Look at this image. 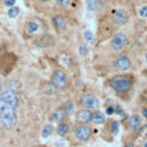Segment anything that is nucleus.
I'll use <instances>...</instances> for the list:
<instances>
[{"label": "nucleus", "instance_id": "obj_28", "mask_svg": "<svg viewBox=\"0 0 147 147\" xmlns=\"http://www.w3.org/2000/svg\"><path fill=\"white\" fill-rule=\"evenodd\" d=\"M142 116H144L145 118H147V108H145V109L142 110Z\"/></svg>", "mask_w": 147, "mask_h": 147}, {"label": "nucleus", "instance_id": "obj_11", "mask_svg": "<svg viewBox=\"0 0 147 147\" xmlns=\"http://www.w3.org/2000/svg\"><path fill=\"white\" fill-rule=\"evenodd\" d=\"M76 121L78 124H88L92 122V111L90 109L82 108L76 113Z\"/></svg>", "mask_w": 147, "mask_h": 147}, {"label": "nucleus", "instance_id": "obj_7", "mask_svg": "<svg viewBox=\"0 0 147 147\" xmlns=\"http://www.w3.org/2000/svg\"><path fill=\"white\" fill-rule=\"evenodd\" d=\"M80 105L83 108L85 109H90V110H96L99 108V105H100V101L99 99L94 95V94H91V93H87V94H84L80 99Z\"/></svg>", "mask_w": 147, "mask_h": 147}, {"label": "nucleus", "instance_id": "obj_24", "mask_svg": "<svg viewBox=\"0 0 147 147\" xmlns=\"http://www.w3.org/2000/svg\"><path fill=\"white\" fill-rule=\"evenodd\" d=\"M139 15L141 17H147V6H142L140 9H139Z\"/></svg>", "mask_w": 147, "mask_h": 147}, {"label": "nucleus", "instance_id": "obj_9", "mask_svg": "<svg viewBox=\"0 0 147 147\" xmlns=\"http://www.w3.org/2000/svg\"><path fill=\"white\" fill-rule=\"evenodd\" d=\"M129 18H130L129 13L123 8H118L113 13V21L117 25H124L125 23L129 22Z\"/></svg>", "mask_w": 147, "mask_h": 147}, {"label": "nucleus", "instance_id": "obj_2", "mask_svg": "<svg viewBox=\"0 0 147 147\" xmlns=\"http://www.w3.org/2000/svg\"><path fill=\"white\" fill-rule=\"evenodd\" d=\"M133 85V79L131 76L129 75H124V74H119V75H115L109 79V86L119 94H124L127 93Z\"/></svg>", "mask_w": 147, "mask_h": 147}, {"label": "nucleus", "instance_id": "obj_14", "mask_svg": "<svg viewBox=\"0 0 147 147\" xmlns=\"http://www.w3.org/2000/svg\"><path fill=\"white\" fill-rule=\"evenodd\" d=\"M65 117H67V113H65V110L63 109V107H60V108H57V109L52 114V116H51V121H52V122H56V123H59V122L64 121Z\"/></svg>", "mask_w": 147, "mask_h": 147}, {"label": "nucleus", "instance_id": "obj_21", "mask_svg": "<svg viewBox=\"0 0 147 147\" xmlns=\"http://www.w3.org/2000/svg\"><path fill=\"white\" fill-rule=\"evenodd\" d=\"M84 39L87 41V42H93L94 41V37H93V33L91 32V31H88V30H86L85 32H84Z\"/></svg>", "mask_w": 147, "mask_h": 147}, {"label": "nucleus", "instance_id": "obj_26", "mask_svg": "<svg viewBox=\"0 0 147 147\" xmlns=\"http://www.w3.org/2000/svg\"><path fill=\"white\" fill-rule=\"evenodd\" d=\"M3 2H5V5H6L8 8H10V7H14V5H15L16 0H5Z\"/></svg>", "mask_w": 147, "mask_h": 147}, {"label": "nucleus", "instance_id": "obj_16", "mask_svg": "<svg viewBox=\"0 0 147 147\" xmlns=\"http://www.w3.org/2000/svg\"><path fill=\"white\" fill-rule=\"evenodd\" d=\"M92 122L94 124H105L106 123V115L102 113V111H99V110H95L92 113Z\"/></svg>", "mask_w": 147, "mask_h": 147}, {"label": "nucleus", "instance_id": "obj_29", "mask_svg": "<svg viewBox=\"0 0 147 147\" xmlns=\"http://www.w3.org/2000/svg\"><path fill=\"white\" fill-rule=\"evenodd\" d=\"M142 147H147V140H145V141H144V144H142Z\"/></svg>", "mask_w": 147, "mask_h": 147}, {"label": "nucleus", "instance_id": "obj_13", "mask_svg": "<svg viewBox=\"0 0 147 147\" xmlns=\"http://www.w3.org/2000/svg\"><path fill=\"white\" fill-rule=\"evenodd\" d=\"M55 131H56V134L60 136V137H65L69 131H70V125L68 122L65 121H62V122H59L56 127H55Z\"/></svg>", "mask_w": 147, "mask_h": 147}, {"label": "nucleus", "instance_id": "obj_25", "mask_svg": "<svg viewBox=\"0 0 147 147\" xmlns=\"http://www.w3.org/2000/svg\"><path fill=\"white\" fill-rule=\"evenodd\" d=\"M111 129H113L114 133H117V131H118V123H117V121H113L111 122Z\"/></svg>", "mask_w": 147, "mask_h": 147}, {"label": "nucleus", "instance_id": "obj_30", "mask_svg": "<svg viewBox=\"0 0 147 147\" xmlns=\"http://www.w3.org/2000/svg\"><path fill=\"white\" fill-rule=\"evenodd\" d=\"M1 88H2V84H1V79H0V94H1V92H2Z\"/></svg>", "mask_w": 147, "mask_h": 147}, {"label": "nucleus", "instance_id": "obj_32", "mask_svg": "<svg viewBox=\"0 0 147 147\" xmlns=\"http://www.w3.org/2000/svg\"><path fill=\"white\" fill-rule=\"evenodd\" d=\"M146 61H147V54H146Z\"/></svg>", "mask_w": 147, "mask_h": 147}, {"label": "nucleus", "instance_id": "obj_6", "mask_svg": "<svg viewBox=\"0 0 147 147\" xmlns=\"http://www.w3.org/2000/svg\"><path fill=\"white\" fill-rule=\"evenodd\" d=\"M127 45V37L124 33H116L110 40V48L114 52H121Z\"/></svg>", "mask_w": 147, "mask_h": 147}, {"label": "nucleus", "instance_id": "obj_22", "mask_svg": "<svg viewBox=\"0 0 147 147\" xmlns=\"http://www.w3.org/2000/svg\"><path fill=\"white\" fill-rule=\"evenodd\" d=\"M86 7L90 11H94L95 10V1L94 0H86Z\"/></svg>", "mask_w": 147, "mask_h": 147}, {"label": "nucleus", "instance_id": "obj_20", "mask_svg": "<svg viewBox=\"0 0 147 147\" xmlns=\"http://www.w3.org/2000/svg\"><path fill=\"white\" fill-rule=\"evenodd\" d=\"M78 52H79L80 56H86L88 54V46H87V44H80V46L78 48Z\"/></svg>", "mask_w": 147, "mask_h": 147}, {"label": "nucleus", "instance_id": "obj_3", "mask_svg": "<svg viewBox=\"0 0 147 147\" xmlns=\"http://www.w3.org/2000/svg\"><path fill=\"white\" fill-rule=\"evenodd\" d=\"M72 132L78 141L86 142L93 134V127L88 124H77L72 126Z\"/></svg>", "mask_w": 147, "mask_h": 147}, {"label": "nucleus", "instance_id": "obj_12", "mask_svg": "<svg viewBox=\"0 0 147 147\" xmlns=\"http://www.w3.org/2000/svg\"><path fill=\"white\" fill-rule=\"evenodd\" d=\"M40 30V25L38 22L36 21H29L26 22L25 26H24V31L28 36H32V34H36L38 31Z\"/></svg>", "mask_w": 147, "mask_h": 147}, {"label": "nucleus", "instance_id": "obj_5", "mask_svg": "<svg viewBox=\"0 0 147 147\" xmlns=\"http://www.w3.org/2000/svg\"><path fill=\"white\" fill-rule=\"evenodd\" d=\"M114 67H115L116 70H118L121 72L129 71L131 69V67H132L131 59L126 54H121L114 60Z\"/></svg>", "mask_w": 147, "mask_h": 147}, {"label": "nucleus", "instance_id": "obj_31", "mask_svg": "<svg viewBox=\"0 0 147 147\" xmlns=\"http://www.w3.org/2000/svg\"><path fill=\"white\" fill-rule=\"evenodd\" d=\"M39 1H40V2H48L49 0H39Z\"/></svg>", "mask_w": 147, "mask_h": 147}, {"label": "nucleus", "instance_id": "obj_1", "mask_svg": "<svg viewBox=\"0 0 147 147\" xmlns=\"http://www.w3.org/2000/svg\"><path fill=\"white\" fill-rule=\"evenodd\" d=\"M18 96L13 90H5L0 94V123L5 130H11L17 123L16 109Z\"/></svg>", "mask_w": 147, "mask_h": 147}, {"label": "nucleus", "instance_id": "obj_17", "mask_svg": "<svg viewBox=\"0 0 147 147\" xmlns=\"http://www.w3.org/2000/svg\"><path fill=\"white\" fill-rule=\"evenodd\" d=\"M62 107H63V109L65 110L67 116H69V115H71V114L75 113V103H74L71 100H67V101L63 103Z\"/></svg>", "mask_w": 147, "mask_h": 147}, {"label": "nucleus", "instance_id": "obj_19", "mask_svg": "<svg viewBox=\"0 0 147 147\" xmlns=\"http://www.w3.org/2000/svg\"><path fill=\"white\" fill-rule=\"evenodd\" d=\"M52 132H53V126H52L51 124H47V125H45L44 129L41 130V137H42L44 139H46V138H48V137L52 134Z\"/></svg>", "mask_w": 147, "mask_h": 147}, {"label": "nucleus", "instance_id": "obj_8", "mask_svg": "<svg viewBox=\"0 0 147 147\" xmlns=\"http://www.w3.org/2000/svg\"><path fill=\"white\" fill-rule=\"evenodd\" d=\"M32 42H33V45L36 47L47 48V47H52L55 44V39L51 34H41V36L36 37Z\"/></svg>", "mask_w": 147, "mask_h": 147}, {"label": "nucleus", "instance_id": "obj_4", "mask_svg": "<svg viewBox=\"0 0 147 147\" xmlns=\"http://www.w3.org/2000/svg\"><path fill=\"white\" fill-rule=\"evenodd\" d=\"M51 83H52V85L56 90H63V88H65L67 85H68L67 74L62 69H55L53 71V75H52Z\"/></svg>", "mask_w": 147, "mask_h": 147}, {"label": "nucleus", "instance_id": "obj_33", "mask_svg": "<svg viewBox=\"0 0 147 147\" xmlns=\"http://www.w3.org/2000/svg\"><path fill=\"white\" fill-rule=\"evenodd\" d=\"M0 124H1V123H0Z\"/></svg>", "mask_w": 147, "mask_h": 147}, {"label": "nucleus", "instance_id": "obj_23", "mask_svg": "<svg viewBox=\"0 0 147 147\" xmlns=\"http://www.w3.org/2000/svg\"><path fill=\"white\" fill-rule=\"evenodd\" d=\"M56 3L61 7H68L70 3H71V0H55Z\"/></svg>", "mask_w": 147, "mask_h": 147}, {"label": "nucleus", "instance_id": "obj_27", "mask_svg": "<svg viewBox=\"0 0 147 147\" xmlns=\"http://www.w3.org/2000/svg\"><path fill=\"white\" fill-rule=\"evenodd\" d=\"M106 113H107V115H113L115 113V108L114 107H107Z\"/></svg>", "mask_w": 147, "mask_h": 147}, {"label": "nucleus", "instance_id": "obj_10", "mask_svg": "<svg viewBox=\"0 0 147 147\" xmlns=\"http://www.w3.org/2000/svg\"><path fill=\"white\" fill-rule=\"evenodd\" d=\"M52 23H53V26L55 28V30H57L60 32L65 31L68 28V21L65 18V16H63L62 14H55L52 17Z\"/></svg>", "mask_w": 147, "mask_h": 147}, {"label": "nucleus", "instance_id": "obj_18", "mask_svg": "<svg viewBox=\"0 0 147 147\" xmlns=\"http://www.w3.org/2000/svg\"><path fill=\"white\" fill-rule=\"evenodd\" d=\"M20 13H21V9L18 8V7H10L9 9H8V11H7V15H8V17L9 18H16L18 15H20Z\"/></svg>", "mask_w": 147, "mask_h": 147}, {"label": "nucleus", "instance_id": "obj_15", "mask_svg": "<svg viewBox=\"0 0 147 147\" xmlns=\"http://www.w3.org/2000/svg\"><path fill=\"white\" fill-rule=\"evenodd\" d=\"M140 124H141V118L137 114L130 116V118L127 119V127H129V130H137L140 126Z\"/></svg>", "mask_w": 147, "mask_h": 147}]
</instances>
